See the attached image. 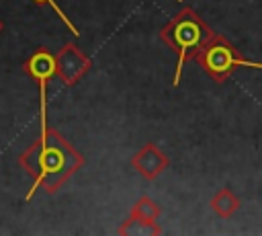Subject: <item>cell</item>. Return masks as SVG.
Masks as SVG:
<instances>
[{"instance_id":"3","label":"cell","mask_w":262,"mask_h":236,"mask_svg":"<svg viewBox=\"0 0 262 236\" xmlns=\"http://www.w3.org/2000/svg\"><path fill=\"white\" fill-rule=\"evenodd\" d=\"M192 60L217 84H223L233 74V70H237V68L262 70V62L248 60L227 37L217 35V33L196 51V55Z\"/></svg>"},{"instance_id":"5","label":"cell","mask_w":262,"mask_h":236,"mask_svg":"<svg viewBox=\"0 0 262 236\" xmlns=\"http://www.w3.org/2000/svg\"><path fill=\"white\" fill-rule=\"evenodd\" d=\"M131 164H133L135 170H139V174H141L143 179L151 181V179L160 176V174L168 168L170 160H168V156H166L156 144H145V146L133 156Z\"/></svg>"},{"instance_id":"2","label":"cell","mask_w":262,"mask_h":236,"mask_svg":"<svg viewBox=\"0 0 262 236\" xmlns=\"http://www.w3.org/2000/svg\"><path fill=\"white\" fill-rule=\"evenodd\" d=\"M215 35V31L190 8H182L172 21H168L162 29H160V37L162 41L176 51V70H174V86L180 84V76H182V68L188 60H192L196 55V51Z\"/></svg>"},{"instance_id":"10","label":"cell","mask_w":262,"mask_h":236,"mask_svg":"<svg viewBox=\"0 0 262 236\" xmlns=\"http://www.w3.org/2000/svg\"><path fill=\"white\" fill-rule=\"evenodd\" d=\"M0 31H2V21H0Z\"/></svg>"},{"instance_id":"4","label":"cell","mask_w":262,"mask_h":236,"mask_svg":"<svg viewBox=\"0 0 262 236\" xmlns=\"http://www.w3.org/2000/svg\"><path fill=\"white\" fill-rule=\"evenodd\" d=\"M25 70L39 84V113H41V135L39 137H45L49 131L47 117H45V113H47V82L53 78V74H57V55L39 47L25 62Z\"/></svg>"},{"instance_id":"7","label":"cell","mask_w":262,"mask_h":236,"mask_svg":"<svg viewBox=\"0 0 262 236\" xmlns=\"http://www.w3.org/2000/svg\"><path fill=\"white\" fill-rule=\"evenodd\" d=\"M211 209L219 215V218H223V220H227V218H231L237 209H239V205H242V201H239V197L229 189V187H223V189H219L213 197H211Z\"/></svg>"},{"instance_id":"1","label":"cell","mask_w":262,"mask_h":236,"mask_svg":"<svg viewBox=\"0 0 262 236\" xmlns=\"http://www.w3.org/2000/svg\"><path fill=\"white\" fill-rule=\"evenodd\" d=\"M23 164L27 166V170L31 174H35V181L31 185V191L27 193V199L33 197V193L37 191V187L41 183H45L47 191L51 189V179L57 176V181L61 183L68 174H72V170L80 164L70 160H82L63 140H49V131L45 137H39V142L27 152L23 154Z\"/></svg>"},{"instance_id":"6","label":"cell","mask_w":262,"mask_h":236,"mask_svg":"<svg viewBox=\"0 0 262 236\" xmlns=\"http://www.w3.org/2000/svg\"><path fill=\"white\" fill-rule=\"evenodd\" d=\"M88 68H90L88 57L80 53L74 45H66L57 55V74L66 84H74Z\"/></svg>"},{"instance_id":"8","label":"cell","mask_w":262,"mask_h":236,"mask_svg":"<svg viewBox=\"0 0 262 236\" xmlns=\"http://www.w3.org/2000/svg\"><path fill=\"white\" fill-rule=\"evenodd\" d=\"M160 215V209H158V205L151 201V199H147V197H143V199H139L137 203H135V207H133V213H131V220L133 222H139V224H145V226H149L156 234L160 232V228L156 226V218Z\"/></svg>"},{"instance_id":"9","label":"cell","mask_w":262,"mask_h":236,"mask_svg":"<svg viewBox=\"0 0 262 236\" xmlns=\"http://www.w3.org/2000/svg\"><path fill=\"white\" fill-rule=\"evenodd\" d=\"M33 2H39V4H49V6H51V8H53V10L57 12V14H59V18H61V21L66 23V27H68V29H70V31H72L74 35H80V31L76 29V25H74V23L70 21V16H68V14H66V12H63V10L59 8V4H57L55 0H33Z\"/></svg>"},{"instance_id":"11","label":"cell","mask_w":262,"mask_h":236,"mask_svg":"<svg viewBox=\"0 0 262 236\" xmlns=\"http://www.w3.org/2000/svg\"><path fill=\"white\" fill-rule=\"evenodd\" d=\"M178 2H182V0H178Z\"/></svg>"}]
</instances>
